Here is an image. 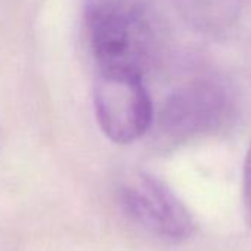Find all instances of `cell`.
I'll return each instance as SVG.
<instances>
[{
    "label": "cell",
    "instance_id": "cell-1",
    "mask_svg": "<svg viewBox=\"0 0 251 251\" xmlns=\"http://www.w3.org/2000/svg\"><path fill=\"white\" fill-rule=\"evenodd\" d=\"M84 25L98 70L124 67L144 73L152 31L138 0H89Z\"/></svg>",
    "mask_w": 251,
    "mask_h": 251
},
{
    "label": "cell",
    "instance_id": "cell-2",
    "mask_svg": "<svg viewBox=\"0 0 251 251\" xmlns=\"http://www.w3.org/2000/svg\"><path fill=\"white\" fill-rule=\"evenodd\" d=\"M93 102L102 132L115 144H132L152 127L154 106L139 70L99 68Z\"/></svg>",
    "mask_w": 251,
    "mask_h": 251
},
{
    "label": "cell",
    "instance_id": "cell-3",
    "mask_svg": "<svg viewBox=\"0 0 251 251\" xmlns=\"http://www.w3.org/2000/svg\"><path fill=\"white\" fill-rule=\"evenodd\" d=\"M230 111L229 98L219 84L195 80L172 92L154 121L158 136L177 145L217 133L230 120Z\"/></svg>",
    "mask_w": 251,
    "mask_h": 251
},
{
    "label": "cell",
    "instance_id": "cell-4",
    "mask_svg": "<svg viewBox=\"0 0 251 251\" xmlns=\"http://www.w3.org/2000/svg\"><path fill=\"white\" fill-rule=\"evenodd\" d=\"M120 204L136 225L166 241H186L195 222L185 204L160 179L138 173L120 186Z\"/></svg>",
    "mask_w": 251,
    "mask_h": 251
},
{
    "label": "cell",
    "instance_id": "cell-5",
    "mask_svg": "<svg viewBox=\"0 0 251 251\" xmlns=\"http://www.w3.org/2000/svg\"><path fill=\"white\" fill-rule=\"evenodd\" d=\"M242 200L247 222L251 225V144L248 147L245 163H244V175H242Z\"/></svg>",
    "mask_w": 251,
    "mask_h": 251
}]
</instances>
